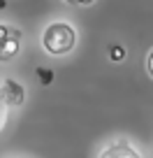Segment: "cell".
Instances as JSON below:
<instances>
[{
  "instance_id": "7",
  "label": "cell",
  "mask_w": 153,
  "mask_h": 158,
  "mask_svg": "<svg viewBox=\"0 0 153 158\" xmlns=\"http://www.w3.org/2000/svg\"><path fill=\"white\" fill-rule=\"evenodd\" d=\"M67 7H93L98 0H63Z\"/></svg>"
},
{
  "instance_id": "8",
  "label": "cell",
  "mask_w": 153,
  "mask_h": 158,
  "mask_svg": "<svg viewBox=\"0 0 153 158\" xmlns=\"http://www.w3.org/2000/svg\"><path fill=\"white\" fill-rule=\"evenodd\" d=\"M0 158H35V156H30V153H21V151H14V153H5V156H0Z\"/></svg>"
},
{
  "instance_id": "4",
  "label": "cell",
  "mask_w": 153,
  "mask_h": 158,
  "mask_svg": "<svg viewBox=\"0 0 153 158\" xmlns=\"http://www.w3.org/2000/svg\"><path fill=\"white\" fill-rule=\"evenodd\" d=\"M0 95L7 102V107L14 109L16 114H21L28 105L30 91L23 79L14 77V74H0Z\"/></svg>"
},
{
  "instance_id": "3",
  "label": "cell",
  "mask_w": 153,
  "mask_h": 158,
  "mask_svg": "<svg viewBox=\"0 0 153 158\" xmlns=\"http://www.w3.org/2000/svg\"><path fill=\"white\" fill-rule=\"evenodd\" d=\"M93 158H146V153L139 147V142H135L130 135L116 133L100 139Z\"/></svg>"
},
{
  "instance_id": "6",
  "label": "cell",
  "mask_w": 153,
  "mask_h": 158,
  "mask_svg": "<svg viewBox=\"0 0 153 158\" xmlns=\"http://www.w3.org/2000/svg\"><path fill=\"white\" fill-rule=\"evenodd\" d=\"M144 70H146V74H148V79L153 81V47L146 51V58H144Z\"/></svg>"
},
{
  "instance_id": "1",
  "label": "cell",
  "mask_w": 153,
  "mask_h": 158,
  "mask_svg": "<svg viewBox=\"0 0 153 158\" xmlns=\"http://www.w3.org/2000/svg\"><path fill=\"white\" fill-rule=\"evenodd\" d=\"M37 44L44 58L60 63V60L72 58L81 47V33L77 23L65 16H54L40 28Z\"/></svg>"
},
{
  "instance_id": "2",
  "label": "cell",
  "mask_w": 153,
  "mask_h": 158,
  "mask_svg": "<svg viewBox=\"0 0 153 158\" xmlns=\"http://www.w3.org/2000/svg\"><path fill=\"white\" fill-rule=\"evenodd\" d=\"M26 51V33L19 23L0 19V68L16 63Z\"/></svg>"
},
{
  "instance_id": "5",
  "label": "cell",
  "mask_w": 153,
  "mask_h": 158,
  "mask_svg": "<svg viewBox=\"0 0 153 158\" xmlns=\"http://www.w3.org/2000/svg\"><path fill=\"white\" fill-rule=\"evenodd\" d=\"M16 116H19V114H16L14 109L7 107V102L2 100V95H0V139H2V137H5V135L12 130Z\"/></svg>"
}]
</instances>
